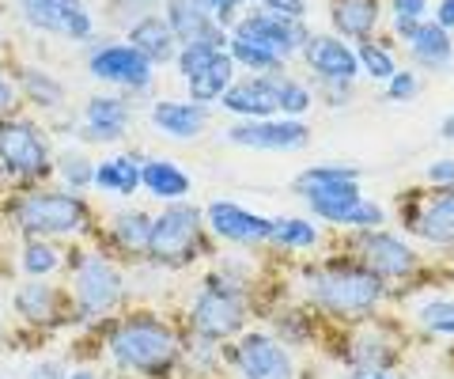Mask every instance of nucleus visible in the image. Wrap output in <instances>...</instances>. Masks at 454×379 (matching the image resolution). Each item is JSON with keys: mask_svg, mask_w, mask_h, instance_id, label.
<instances>
[{"mask_svg": "<svg viewBox=\"0 0 454 379\" xmlns=\"http://www.w3.org/2000/svg\"><path fill=\"white\" fill-rule=\"evenodd\" d=\"M288 285V280H284ZM292 296H300L325 327H348L375 315H387L394 300V288L382 277H375L360 258L330 243L322 255L292 265Z\"/></svg>", "mask_w": 454, "mask_h": 379, "instance_id": "1", "label": "nucleus"}, {"mask_svg": "<svg viewBox=\"0 0 454 379\" xmlns=\"http://www.w3.org/2000/svg\"><path fill=\"white\" fill-rule=\"evenodd\" d=\"M258 265L262 255L254 262V255H243V250H231L216 265H205L182 312V330L212 345L239 338L262 312L265 277L258 273Z\"/></svg>", "mask_w": 454, "mask_h": 379, "instance_id": "2", "label": "nucleus"}, {"mask_svg": "<svg viewBox=\"0 0 454 379\" xmlns=\"http://www.w3.org/2000/svg\"><path fill=\"white\" fill-rule=\"evenodd\" d=\"M182 342H186V330L178 319L137 307V312L106 319L103 353L114 372L129 379H170L178 375Z\"/></svg>", "mask_w": 454, "mask_h": 379, "instance_id": "3", "label": "nucleus"}, {"mask_svg": "<svg viewBox=\"0 0 454 379\" xmlns=\"http://www.w3.org/2000/svg\"><path fill=\"white\" fill-rule=\"evenodd\" d=\"M12 228L23 240H88L98 235V217L83 193L65 186H31L8 201Z\"/></svg>", "mask_w": 454, "mask_h": 379, "instance_id": "4", "label": "nucleus"}, {"mask_svg": "<svg viewBox=\"0 0 454 379\" xmlns=\"http://www.w3.org/2000/svg\"><path fill=\"white\" fill-rule=\"evenodd\" d=\"M65 273L76 322H106L129 304V277L106 247H68Z\"/></svg>", "mask_w": 454, "mask_h": 379, "instance_id": "5", "label": "nucleus"}, {"mask_svg": "<svg viewBox=\"0 0 454 379\" xmlns=\"http://www.w3.org/2000/svg\"><path fill=\"white\" fill-rule=\"evenodd\" d=\"M322 345L345 368V375L397 372L409 353V327L387 312L364 322H348V327H330Z\"/></svg>", "mask_w": 454, "mask_h": 379, "instance_id": "6", "label": "nucleus"}, {"mask_svg": "<svg viewBox=\"0 0 454 379\" xmlns=\"http://www.w3.org/2000/svg\"><path fill=\"white\" fill-rule=\"evenodd\" d=\"M340 250L360 258L375 277H382L394 288V300H402L409 288H417L432 273V258L409 240L402 228H367V232H348L337 240Z\"/></svg>", "mask_w": 454, "mask_h": 379, "instance_id": "7", "label": "nucleus"}, {"mask_svg": "<svg viewBox=\"0 0 454 379\" xmlns=\"http://www.w3.org/2000/svg\"><path fill=\"white\" fill-rule=\"evenodd\" d=\"M212 250H216V243H212V235L205 228V205L186 198V201H170L160 213H152L145 262L155 265V270H167V273L193 270Z\"/></svg>", "mask_w": 454, "mask_h": 379, "instance_id": "8", "label": "nucleus"}, {"mask_svg": "<svg viewBox=\"0 0 454 379\" xmlns=\"http://www.w3.org/2000/svg\"><path fill=\"white\" fill-rule=\"evenodd\" d=\"M53 130L20 107L0 114V178L16 182L20 190L46 186L53 178Z\"/></svg>", "mask_w": 454, "mask_h": 379, "instance_id": "9", "label": "nucleus"}, {"mask_svg": "<svg viewBox=\"0 0 454 379\" xmlns=\"http://www.w3.org/2000/svg\"><path fill=\"white\" fill-rule=\"evenodd\" d=\"M394 220L432 262L454 258V186L428 190L413 186L394 205Z\"/></svg>", "mask_w": 454, "mask_h": 379, "instance_id": "10", "label": "nucleus"}, {"mask_svg": "<svg viewBox=\"0 0 454 379\" xmlns=\"http://www.w3.org/2000/svg\"><path fill=\"white\" fill-rule=\"evenodd\" d=\"M227 379H303V360L262 319L223 345Z\"/></svg>", "mask_w": 454, "mask_h": 379, "instance_id": "11", "label": "nucleus"}, {"mask_svg": "<svg viewBox=\"0 0 454 379\" xmlns=\"http://www.w3.org/2000/svg\"><path fill=\"white\" fill-rule=\"evenodd\" d=\"M88 76L95 83L125 91L129 99H148L155 91V68L137 46H129L125 38H98L88 46Z\"/></svg>", "mask_w": 454, "mask_h": 379, "instance_id": "12", "label": "nucleus"}, {"mask_svg": "<svg viewBox=\"0 0 454 379\" xmlns=\"http://www.w3.org/2000/svg\"><path fill=\"white\" fill-rule=\"evenodd\" d=\"M20 23L35 35L61 38L73 46H91L98 35V16L88 0H12Z\"/></svg>", "mask_w": 454, "mask_h": 379, "instance_id": "13", "label": "nucleus"}, {"mask_svg": "<svg viewBox=\"0 0 454 379\" xmlns=\"http://www.w3.org/2000/svg\"><path fill=\"white\" fill-rule=\"evenodd\" d=\"M269 224L273 217L265 209H254L235 198H212L205 205V228L216 247L243 250V255H265L269 243Z\"/></svg>", "mask_w": 454, "mask_h": 379, "instance_id": "14", "label": "nucleus"}, {"mask_svg": "<svg viewBox=\"0 0 454 379\" xmlns=\"http://www.w3.org/2000/svg\"><path fill=\"white\" fill-rule=\"evenodd\" d=\"M258 319L265 322L269 330L277 334V338L284 345H292L295 353H307V349H318L325 342V322L310 312V307L300 300V296H292L288 285H284L280 292H273L265 285V296H262V312Z\"/></svg>", "mask_w": 454, "mask_h": 379, "instance_id": "15", "label": "nucleus"}, {"mask_svg": "<svg viewBox=\"0 0 454 379\" xmlns=\"http://www.w3.org/2000/svg\"><path fill=\"white\" fill-rule=\"evenodd\" d=\"M133 103L137 99H129L125 91H95L83 99L80 122L68 133H73L76 145H98V148L121 145L133 130V118H137Z\"/></svg>", "mask_w": 454, "mask_h": 379, "instance_id": "16", "label": "nucleus"}, {"mask_svg": "<svg viewBox=\"0 0 454 379\" xmlns=\"http://www.w3.org/2000/svg\"><path fill=\"white\" fill-rule=\"evenodd\" d=\"M405 307V327H413L417 338L435 345H454V285H439L428 277L424 285L409 288L402 296Z\"/></svg>", "mask_w": 454, "mask_h": 379, "instance_id": "17", "label": "nucleus"}, {"mask_svg": "<svg viewBox=\"0 0 454 379\" xmlns=\"http://www.w3.org/2000/svg\"><path fill=\"white\" fill-rule=\"evenodd\" d=\"M227 140L243 152H265V156H284V152H303L310 145L307 118H243L227 125Z\"/></svg>", "mask_w": 454, "mask_h": 379, "instance_id": "18", "label": "nucleus"}, {"mask_svg": "<svg viewBox=\"0 0 454 379\" xmlns=\"http://www.w3.org/2000/svg\"><path fill=\"white\" fill-rule=\"evenodd\" d=\"M330 247V232L310 217V213H280L269 224V243H265V255H273L277 262H307L322 255Z\"/></svg>", "mask_w": 454, "mask_h": 379, "instance_id": "19", "label": "nucleus"}, {"mask_svg": "<svg viewBox=\"0 0 454 379\" xmlns=\"http://www.w3.org/2000/svg\"><path fill=\"white\" fill-rule=\"evenodd\" d=\"M300 61L315 83H356L360 80L356 46L333 31H310L307 46L300 50Z\"/></svg>", "mask_w": 454, "mask_h": 379, "instance_id": "20", "label": "nucleus"}, {"mask_svg": "<svg viewBox=\"0 0 454 379\" xmlns=\"http://www.w3.org/2000/svg\"><path fill=\"white\" fill-rule=\"evenodd\" d=\"M231 35H243L250 42H262V46L280 53L284 61H292V58H300V50L307 46L310 27H307V20H292V16H277V12L247 8L243 16L231 23Z\"/></svg>", "mask_w": 454, "mask_h": 379, "instance_id": "21", "label": "nucleus"}, {"mask_svg": "<svg viewBox=\"0 0 454 379\" xmlns=\"http://www.w3.org/2000/svg\"><path fill=\"white\" fill-rule=\"evenodd\" d=\"M8 307L20 322L38 327V330H57V327H65V322H76L73 300H68V292L57 288L53 280H27L23 277V285L12 292Z\"/></svg>", "mask_w": 454, "mask_h": 379, "instance_id": "22", "label": "nucleus"}, {"mask_svg": "<svg viewBox=\"0 0 454 379\" xmlns=\"http://www.w3.org/2000/svg\"><path fill=\"white\" fill-rule=\"evenodd\" d=\"M307 213L315 217L325 232L348 235V232H367V228H382L390 224V209L382 201H372L364 190L356 193H340V198H322L310 201Z\"/></svg>", "mask_w": 454, "mask_h": 379, "instance_id": "23", "label": "nucleus"}, {"mask_svg": "<svg viewBox=\"0 0 454 379\" xmlns=\"http://www.w3.org/2000/svg\"><path fill=\"white\" fill-rule=\"evenodd\" d=\"M356 190H364V171L356 163H345V160L310 163L292 182V193L303 205L322 201V198H340V193H356Z\"/></svg>", "mask_w": 454, "mask_h": 379, "instance_id": "24", "label": "nucleus"}, {"mask_svg": "<svg viewBox=\"0 0 454 379\" xmlns=\"http://www.w3.org/2000/svg\"><path fill=\"white\" fill-rule=\"evenodd\" d=\"M148 232H152V213H148V209H140V205H121V209H114L106 220H98L103 247L110 250L114 258L145 262Z\"/></svg>", "mask_w": 454, "mask_h": 379, "instance_id": "25", "label": "nucleus"}, {"mask_svg": "<svg viewBox=\"0 0 454 379\" xmlns=\"http://www.w3.org/2000/svg\"><path fill=\"white\" fill-rule=\"evenodd\" d=\"M12 80H16L20 103L38 110V114H61V110L68 107V88L50 73L46 65L20 61V65H12Z\"/></svg>", "mask_w": 454, "mask_h": 379, "instance_id": "26", "label": "nucleus"}, {"mask_svg": "<svg viewBox=\"0 0 454 379\" xmlns=\"http://www.w3.org/2000/svg\"><path fill=\"white\" fill-rule=\"evenodd\" d=\"M212 107H201V103H193V99H155L148 107V122H152V130L160 133V137H170V140H197V137H205L208 130V114Z\"/></svg>", "mask_w": 454, "mask_h": 379, "instance_id": "27", "label": "nucleus"}, {"mask_svg": "<svg viewBox=\"0 0 454 379\" xmlns=\"http://www.w3.org/2000/svg\"><path fill=\"white\" fill-rule=\"evenodd\" d=\"M163 20L175 31L178 46H193V42H212V46H227V31L197 4V0H163Z\"/></svg>", "mask_w": 454, "mask_h": 379, "instance_id": "28", "label": "nucleus"}, {"mask_svg": "<svg viewBox=\"0 0 454 379\" xmlns=\"http://www.w3.org/2000/svg\"><path fill=\"white\" fill-rule=\"evenodd\" d=\"M220 110H227L235 122L243 118H269L277 114V91H273V76H243L239 73L235 83L223 91Z\"/></svg>", "mask_w": 454, "mask_h": 379, "instance_id": "29", "label": "nucleus"}, {"mask_svg": "<svg viewBox=\"0 0 454 379\" xmlns=\"http://www.w3.org/2000/svg\"><path fill=\"white\" fill-rule=\"evenodd\" d=\"M140 167H145V152H137V148L110 152V156L95 160L91 190L110 193V198H137L140 193Z\"/></svg>", "mask_w": 454, "mask_h": 379, "instance_id": "30", "label": "nucleus"}, {"mask_svg": "<svg viewBox=\"0 0 454 379\" xmlns=\"http://www.w3.org/2000/svg\"><path fill=\"white\" fill-rule=\"evenodd\" d=\"M121 38L129 42V46H137L145 58L163 68V65H175V53H178V38L175 31L167 27L163 12H145V16H137L129 27L121 31Z\"/></svg>", "mask_w": 454, "mask_h": 379, "instance_id": "31", "label": "nucleus"}, {"mask_svg": "<svg viewBox=\"0 0 454 379\" xmlns=\"http://www.w3.org/2000/svg\"><path fill=\"white\" fill-rule=\"evenodd\" d=\"M387 16V0H330V27L345 42H364L379 35V23Z\"/></svg>", "mask_w": 454, "mask_h": 379, "instance_id": "32", "label": "nucleus"}, {"mask_svg": "<svg viewBox=\"0 0 454 379\" xmlns=\"http://www.w3.org/2000/svg\"><path fill=\"white\" fill-rule=\"evenodd\" d=\"M140 190L160 205L186 201L193 193V175L167 156H145V167H140Z\"/></svg>", "mask_w": 454, "mask_h": 379, "instance_id": "33", "label": "nucleus"}, {"mask_svg": "<svg viewBox=\"0 0 454 379\" xmlns=\"http://www.w3.org/2000/svg\"><path fill=\"white\" fill-rule=\"evenodd\" d=\"M402 46L417 61V68H428V73H450L454 68V31L439 27L435 20H424Z\"/></svg>", "mask_w": 454, "mask_h": 379, "instance_id": "34", "label": "nucleus"}, {"mask_svg": "<svg viewBox=\"0 0 454 379\" xmlns=\"http://www.w3.org/2000/svg\"><path fill=\"white\" fill-rule=\"evenodd\" d=\"M235 76H239V68H235L231 53H227V46H223L216 58L201 68V73H193L190 80H182V83H186V99L201 103V107H220L223 91L235 83Z\"/></svg>", "mask_w": 454, "mask_h": 379, "instance_id": "35", "label": "nucleus"}, {"mask_svg": "<svg viewBox=\"0 0 454 379\" xmlns=\"http://www.w3.org/2000/svg\"><path fill=\"white\" fill-rule=\"evenodd\" d=\"M16 262L27 280H53L57 273H65L68 247H61V240H23Z\"/></svg>", "mask_w": 454, "mask_h": 379, "instance_id": "36", "label": "nucleus"}, {"mask_svg": "<svg viewBox=\"0 0 454 379\" xmlns=\"http://www.w3.org/2000/svg\"><path fill=\"white\" fill-rule=\"evenodd\" d=\"M227 53H231V61H235V68L243 76H277V73L288 68V61H284L280 53L262 46V42H250L243 35H231V31H227Z\"/></svg>", "mask_w": 454, "mask_h": 379, "instance_id": "37", "label": "nucleus"}, {"mask_svg": "<svg viewBox=\"0 0 454 379\" xmlns=\"http://www.w3.org/2000/svg\"><path fill=\"white\" fill-rule=\"evenodd\" d=\"M273 91H277V114L284 118H307L318 103V91H315V80H303V76H292L288 68L273 76Z\"/></svg>", "mask_w": 454, "mask_h": 379, "instance_id": "38", "label": "nucleus"}, {"mask_svg": "<svg viewBox=\"0 0 454 379\" xmlns=\"http://www.w3.org/2000/svg\"><path fill=\"white\" fill-rule=\"evenodd\" d=\"M53 178L61 182L65 190H73V193H88V190H91V178H95V160L88 156V152H83V145H65V148H57Z\"/></svg>", "mask_w": 454, "mask_h": 379, "instance_id": "39", "label": "nucleus"}, {"mask_svg": "<svg viewBox=\"0 0 454 379\" xmlns=\"http://www.w3.org/2000/svg\"><path fill=\"white\" fill-rule=\"evenodd\" d=\"M356 58H360V76L375 80V83H387L397 68H402V61H397V53L387 38H364L356 42Z\"/></svg>", "mask_w": 454, "mask_h": 379, "instance_id": "40", "label": "nucleus"}, {"mask_svg": "<svg viewBox=\"0 0 454 379\" xmlns=\"http://www.w3.org/2000/svg\"><path fill=\"white\" fill-rule=\"evenodd\" d=\"M223 46H212V42H193V46H178V53H175V73L182 76V80H190L193 73H201V68L216 58Z\"/></svg>", "mask_w": 454, "mask_h": 379, "instance_id": "41", "label": "nucleus"}, {"mask_svg": "<svg viewBox=\"0 0 454 379\" xmlns=\"http://www.w3.org/2000/svg\"><path fill=\"white\" fill-rule=\"evenodd\" d=\"M420 95V73L417 68H397V73L382 83V99L394 103V107H405V103H413Z\"/></svg>", "mask_w": 454, "mask_h": 379, "instance_id": "42", "label": "nucleus"}, {"mask_svg": "<svg viewBox=\"0 0 454 379\" xmlns=\"http://www.w3.org/2000/svg\"><path fill=\"white\" fill-rule=\"evenodd\" d=\"M197 4H201L208 16L223 27V31H231V23L250 8V0H197Z\"/></svg>", "mask_w": 454, "mask_h": 379, "instance_id": "43", "label": "nucleus"}, {"mask_svg": "<svg viewBox=\"0 0 454 379\" xmlns=\"http://www.w3.org/2000/svg\"><path fill=\"white\" fill-rule=\"evenodd\" d=\"M387 12H390L394 23L432 20V0H387Z\"/></svg>", "mask_w": 454, "mask_h": 379, "instance_id": "44", "label": "nucleus"}, {"mask_svg": "<svg viewBox=\"0 0 454 379\" xmlns=\"http://www.w3.org/2000/svg\"><path fill=\"white\" fill-rule=\"evenodd\" d=\"M420 186H428V190H447V186H454V156H435L428 167H424Z\"/></svg>", "mask_w": 454, "mask_h": 379, "instance_id": "45", "label": "nucleus"}, {"mask_svg": "<svg viewBox=\"0 0 454 379\" xmlns=\"http://www.w3.org/2000/svg\"><path fill=\"white\" fill-rule=\"evenodd\" d=\"M250 8L277 12V16H292V20H307L310 0H250Z\"/></svg>", "mask_w": 454, "mask_h": 379, "instance_id": "46", "label": "nucleus"}, {"mask_svg": "<svg viewBox=\"0 0 454 379\" xmlns=\"http://www.w3.org/2000/svg\"><path fill=\"white\" fill-rule=\"evenodd\" d=\"M315 91H318V103L325 107H348L356 83H315Z\"/></svg>", "mask_w": 454, "mask_h": 379, "instance_id": "47", "label": "nucleus"}, {"mask_svg": "<svg viewBox=\"0 0 454 379\" xmlns=\"http://www.w3.org/2000/svg\"><path fill=\"white\" fill-rule=\"evenodd\" d=\"M20 107V91H16V80L4 65H0V114H8V110Z\"/></svg>", "mask_w": 454, "mask_h": 379, "instance_id": "48", "label": "nucleus"}, {"mask_svg": "<svg viewBox=\"0 0 454 379\" xmlns=\"http://www.w3.org/2000/svg\"><path fill=\"white\" fill-rule=\"evenodd\" d=\"M27 379H68V368L61 360H38V364H31Z\"/></svg>", "mask_w": 454, "mask_h": 379, "instance_id": "49", "label": "nucleus"}, {"mask_svg": "<svg viewBox=\"0 0 454 379\" xmlns=\"http://www.w3.org/2000/svg\"><path fill=\"white\" fill-rule=\"evenodd\" d=\"M432 20L439 27H447V31H454V0H439V4L432 8Z\"/></svg>", "mask_w": 454, "mask_h": 379, "instance_id": "50", "label": "nucleus"}, {"mask_svg": "<svg viewBox=\"0 0 454 379\" xmlns=\"http://www.w3.org/2000/svg\"><path fill=\"white\" fill-rule=\"evenodd\" d=\"M439 137L450 140V145H454V110H450V114H447L443 122H439Z\"/></svg>", "mask_w": 454, "mask_h": 379, "instance_id": "51", "label": "nucleus"}, {"mask_svg": "<svg viewBox=\"0 0 454 379\" xmlns=\"http://www.w3.org/2000/svg\"><path fill=\"white\" fill-rule=\"evenodd\" d=\"M340 379H397L394 372H364V375H340Z\"/></svg>", "mask_w": 454, "mask_h": 379, "instance_id": "52", "label": "nucleus"}, {"mask_svg": "<svg viewBox=\"0 0 454 379\" xmlns=\"http://www.w3.org/2000/svg\"><path fill=\"white\" fill-rule=\"evenodd\" d=\"M68 379H98L91 368H73V372H68Z\"/></svg>", "mask_w": 454, "mask_h": 379, "instance_id": "53", "label": "nucleus"}, {"mask_svg": "<svg viewBox=\"0 0 454 379\" xmlns=\"http://www.w3.org/2000/svg\"><path fill=\"white\" fill-rule=\"evenodd\" d=\"M4 319H8V304L0 300V342H4Z\"/></svg>", "mask_w": 454, "mask_h": 379, "instance_id": "54", "label": "nucleus"}, {"mask_svg": "<svg viewBox=\"0 0 454 379\" xmlns=\"http://www.w3.org/2000/svg\"><path fill=\"white\" fill-rule=\"evenodd\" d=\"M8 61V38H4V31H0V65Z\"/></svg>", "mask_w": 454, "mask_h": 379, "instance_id": "55", "label": "nucleus"}, {"mask_svg": "<svg viewBox=\"0 0 454 379\" xmlns=\"http://www.w3.org/2000/svg\"><path fill=\"white\" fill-rule=\"evenodd\" d=\"M450 265H454V258H450Z\"/></svg>", "mask_w": 454, "mask_h": 379, "instance_id": "56", "label": "nucleus"}]
</instances>
